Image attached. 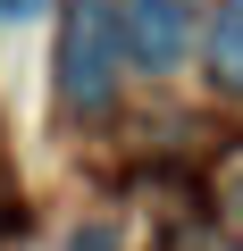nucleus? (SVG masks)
<instances>
[{"instance_id": "1", "label": "nucleus", "mask_w": 243, "mask_h": 251, "mask_svg": "<svg viewBox=\"0 0 243 251\" xmlns=\"http://www.w3.org/2000/svg\"><path fill=\"white\" fill-rule=\"evenodd\" d=\"M126 34H117V0H67L59 9V100L67 117H101L117 100Z\"/></svg>"}, {"instance_id": "6", "label": "nucleus", "mask_w": 243, "mask_h": 251, "mask_svg": "<svg viewBox=\"0 0 243 251\" xmlns=\"http://www.w3.org/2000/svg\"><path fill=\"white\" fill-rule=\"evenodd\" d=\"M42 9H51V0H0V25H34Z\"/></svg>"}, {"instance_id": "2", "label": "nucleus", "mask_w": 243, "mask_h": 251, "mask_svg": "<svg viewBox=\"0 0 243 251\" xmlns=\"http://www.w3.org/2000/svg\"><path fill=\"white\" fill-rule=\"evenodd\" d=\"M117 34H126L135 67L168 75L185 59V42H193V0H126V9H117Z\"/></svg>"}, {"instance_id": "4", "label": "nucleus", "mask_w": 243, "mask_h": 251, "mask_svg": "<svg viewBox=\"0 0 243 251\" xmlns=\"http://www.w3.org/2000/svg\"><path fill=\"white\" fill-rule=\"evenodd\" d=\"M168 251H243V243H235V234H218L210 218H185V226L168 234Z\"/></svg>"}, {"instance_id": "3", "label": "nucleus", "mask_w": 243, "mask_h": 251, "mask_svg": "<svg viewBox=\"0 0 243 251\" xmlns=\"http://www.w3.org/2000/svg\"><path fill=\"white\" fill-rule=\"evenodd\" d=\"M210 75L226 84V92H243V0H218L210 9Z\"/></svg>"}, {"instance_id": "5", "label": "nucleus", "mask_w": 243, "mask_h": 251, "mask_svg": "<svg viewBox=\"0 0 243 251\" xmlns=\"http://www.w3.org/2000/svg\"><path fill=\"white\" fill-rule=\"evenodd\" d=\"M67 251H117V226H109V218H92V226H76V234H67Z\"/></svg>"}]
</instances>
